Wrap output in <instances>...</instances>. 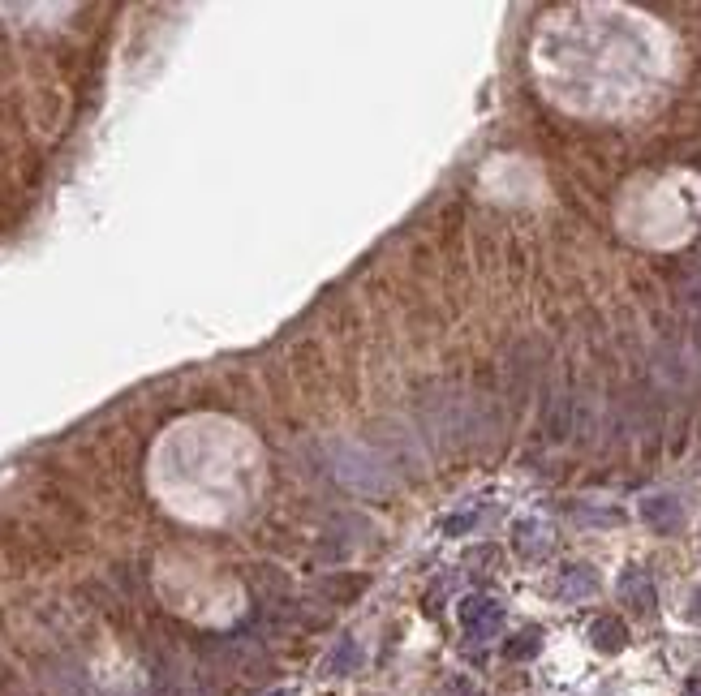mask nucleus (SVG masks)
Returning <instances> with one entry per match:
<instances>
[{"instance_id": "f257e3e1", "label": "nucleus", "mask_w": 701, "mask_h": 696, "mask_svg": "<svg viewBox=\"0 0 701 696\" xmlns=\"http://www.w3.org/2000/svg\"><path fill=\"white\" fill-rule=\"evenodd\" d=\"M461 628L469 641H495L499 628H504V606L486 593H469L461 602Z\"/></svg>"}, {"instance_id": "f03ea898", "label": "nucleus", "mask_w": 701, "mask_h": 696, "mask_svg": "<svg viewBox=\"0 0 701 696\" xmlns=\"http://www.w3.org/2000/svg\"><path fill=\"white\" fill-rule=\"evenodd\" d=\"M620 598H624V606H633L637 615H650L654 611V580L641 572V568H628L624 576H620Z\"/></svg>"}, {"instance_id": "7ed1b4c3", "label": "nucleus", "mask_w": 701, "mask_h": 696, "mask_svg": "<svg viewBox=\"0 0 701 696\" xmlns=\"http://www.w3.org/2000/svg\"><path fill=\"white\" fill-rule=\"evenodd\" d=\"M555 593H560L564 602L590 598V593H598V572L590 568V563H572V568L560 572V585H555Z\"/></svg>"}, {"instance_id": "20e7f679", "label": "nucleus", "mask_w": 701, "mask_h": 696, "mask_svg": "<svg viewBox=\"0 0 701 696\" xmlns=\"http://www.w3.org/2000/svg\"><path fill=\"white\" fill-rule=\"evenodd\" d=\"M641 520H646L654 533H671V529L680 525L676 495H650V499H641Z\"/></svg>"}, {"instance_id": "39448f33", "label": "nucleus", "mask_w": 701, "mask_h": 696, "mask_svg": "<svg viewBox=\"0 0 701 696\" xmlns=\"http://www.w3.org/2000/svg\"><path fill=\"white\" fill-rule=\"evenodd\" d=\"M590 645L598 649V654H620V649L628 645V628L620 623V615H598L590 623Z\"/></svg>"}, {"instance_id": "423d86ee", "label": "nucleus", "mask_w": 701, "mask_h": 696, "mask_svg": "<svg viewBox=\"0 0 701 696\" xmlns=\"http://www.w3.org/2000/svg\"><path fill=\"white\" fill-rule=\"evenodd\" d=\"M512 538H517V550L525 559H538L542 550H547V525H538V520H517V529H512Z\"/></svg>"}, {"instance_id": "0eeeda50", "label": "nucleus", "mask_w": 701, "mask_h": 696, "mask_svg": "<svg viewBox=\"0 0 701 696\" xmlns=\"http://www.w3.org/2000/svg\"><path fill=\"white\" fill-rule=\"evenodd\" d=\"M357 662H362V649H357V641H353V636H345V641H340V649H336V654L327 658V675H349Z\"/></svg>"}, {"instance_id": "6e6552de", "label": "nucleus", "mask_w": 701, "mask_h": 696, "mask_svg": "<svg viewBox=\"0 0 701 696\" xmlns=\"http://www.w3.org/2000/svg\"><path fill=\"white\" fill-rule=\"evenodd\" d=\"M538 649H542V632H538V628H525L521 636H512V641H508V649H504V654H508L512 662H525V658H534V654H538Z\"/></svg>"}, {"instance_id": "1a4fd4ad", "label": "nucleus", "mask_w": 701, "mask_h": 696, "mask_svg": "<svg viewBox=\"0 0 701 696\" xmlns=\"http://www.w3.org/2000/svg\"><path fill=\"white\" fill-rule=\"evenodd\" d=\"M474 525H478V516L474 512H461V516L443 520V533H465V529H474Z\"/></svg>"}, {"instance_id": "9d476101", "label": "nucleus", "mask_w": 701, "mask_h": 696, "mask_svg": "<svg viewBox=\"0 0 701 696\" xmlns=\"http://www.w3.org/2000/svg\"><path fill=\"white\" fill-rule=\"evenodd\" d=\"M693 619H697V623H701V589H697V593H693Z\"/></svg>"}, {"instance_id": "9b49d317", "label": "nucleus", "mask_w": 701, "mask_h": 696, "mask_svg": "<svg viewBox=\"0 0 701 696\" xmlns=\"http://www.w3.org/2000/svg\"><path fill=\"white\" fill-rule=\"evenodd\" d=\"M697 348H701V323H697Z\"/></svg>"}, {"instance_id": "f8f14e48", "label": "nucleus", "mask_w": 701, "mask_h": 696, "mask_svg": "<svg viewBox=\"0 0 701 696\" xmlns=\"http://www.w3.org/2000/svg\"><path fill=\"white\" fill-rule=\"evenodd\" d=\"M693 164H697V168H701V155H697V159H693Z\"/></svg>"}]
</instances>
